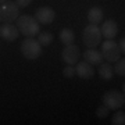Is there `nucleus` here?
I'll return each mask as SVG.
<instances>
[{
	"instance_id": "nucleus-16",
	"label": "nucleus",
	"mask_w": 125,
	"mask_h": 125,
	"mask_svg": "<svg viewBox=\"0 0 125 125\" xmlns=\"http://www.w3.org/2000/svg\"><path fill=\"white\" fill-rule=\"evenodd\" d=\"M54 40V36L52 32L46 31V32H40L39 35H38V42H39L42 46H50L53 43Z\"/></svg>"
},
{
	"instance_id": "nucleus-22",
	"label": "nucleus",
	"mask_w": 125,
	"mask_h": 125,
	"mask_svg": "<svg viewBox=\"0 0 125 125\" xmlns=\"http://www.w3.org/2000/svg\"><path fill=\"white\" fill-rule=\"evenodd\" d=\"M118 47H120V52L121 53H125V38L122 36L120 40V43H118Z\"/></svg>"
},
{
	"instance_id": "nucleus-13",
	"label": "nucleus",
	"mask_w": 125,
	"mask_h": 125,
	"mask_svg": "<svg viewBox=\"0 0 125 125\" xmlns=\"http://www.w3.org/2000/svg\"><path fill=\"white\" fill-rule=\"evenodd\" d=\"M88 20H89L90 24L93 25H97L103 21V11L102 9L99 7H92V9L88 11Z\"/></svg>"
},
{
	"instance_id": "nucleus-12",
	"label": "nucleus",
	"mask_w": 125,
	"mask_h": 125,
	"mask_svg": "<svg viewBox=\"0 0 125 125\" xmlns=\"http://www.w3.org/2000/svg\"><path fill=\"white\" fill-rule=\"evenodd\" d=\"M82 57L85 58V61L89 62L90 65H99V64H102V61H103L102 53L96 49H88L85 53L82 54Z\"/></svg>"
},
{
	"instance_id": "nucleus-11",
	"label": "nucleus",
	"mask_w": 125,
	"mask_h": 125,
	"mask_svg": "<svg viewBox=\"0 0 125 125\" xmlns=\"http://www.w3.org/2000/svg\"><path fill=\"white\" fill-rule=\"evenodd\" d=\"M100 32H102V36H104L106 39H113L118 33V25L114 20H108L106 22H103Z\"/></svg>"
},
{
	"instance_id": "nucleus-19",
	"label": "nucleus",
	"mask_w": 125,
	"mask_h": 125,
	"mask_svg": "<svg viewBox=\"0 0 125 125\" xmlns=\"http://www.w3.org/2000/svg\"><path fill=\"white\" fill-rule=\"evenodd\" d=\"M108 114H110V108L106 107L104 104H103V106H100V107L96 110V115H97L99 118H106Z\"/></svg>"
},
{
	"instance_id": "nucleus-20",
	"label": "nucleus",
	"mask_w": 125,
	"mask_h": 125,
	"mask_svg": "<svg viewBox=\"0 0 125 125\" xmlns=\"http://www.w3.org/2000/svg\"><path fill=\"white\" fill-rule=\"evenodd\" d=\"M62 74H64V76H65V78H72V76L75 75V68L71 67V65H68V67L64 68Z\"/></svg>"
},
{
	"instance_id": "nucleus-1",
	"label": "nucleus",
	"mask_w": 125,
	"mask_h": 125,
	"mask_svg": "<svg viewBox=\"0 0 125 125\" xmlns=\"http://www.w3.org/2000/svg\"><path fill=\"white\" fill-rule=\"evenodd\" d=\"M17 24L15 27L18 28L20 33H22L24 36L27 38H33L35 35H38L40 31V27H39V22L36 21V18L33 15H22V17H18L17 20Z\"/></svg>"
},
{
	"instance_id": "nucleus-4",
	"label": "nucleus",
	"mask_w": 125,
	"mask_h": 125,
	"mask_svg": "<svg viewBox=\"0 0 125 125\" xmlns=\"http://www.w3.org/2000/svg\"><path fill=\"white\" fill-rule=\"evenodd\" d=\"M20 17V7L15 4V1H6L0 6V22L11 24Z\"/></svg>"
},
{
	"instance_id": "nucleus-5",
	"label": "nucleus",
	"mask_w": 125,
	"mask_h": 125,
	"mask_svg": "<svg viewBox=\"0 0 125 125\" xmlns=\"http://www.w3.org/2000/svg\"><path fill=\"white\" fill-rule=\"evenodd\" d=\"M100 53L107 62H114L121 57L118 43H115L113 39H107L104 43H100Z\"/></svg>"
},
{
	"instance_id": "nucleus-17",
	"label": "nucleus",
	"mask_w": 125,
	"mask_h": 125,
	"mask_svg": "<svg viewBox=\"0 0 125 125\" xmlns=\"http://www.w3.org/2000/svg\"><path fill=\"white\" fill-rule=\"evenodd\" d=\"M113 70H114V72H115L117 75H120V76L125 75V60H124V57L117 60L115 65L113 67Z\"/></svg>"
},
{
	"instance_id": "nucleus-18",
	"label": "nucleus",
	"mask_w": 125,
	"mask_h": 125,
	"mask_svg": "<svg viewBox=\"0 0 125 125\" xmlns=\"http://www.w3.org/2000/svg\"><path fill=\"white\" fill-rule=\"evenodd\" d=\"M113 125H124L125 124V114L124 111H117L111 118Z\"/></svg>"
},
{
	"instance_id": "nucleus-2",
	"label": "nucleus",
	"mask_w": 125,
	"mask_h": 125,
	"mask_svg": "<svg viewBox=\"0 0 125 125\" xmlns=\"http://www.w3.org/2000/svg\"><path fill=\"white\" fill-rule=\"evenodd\" d=\"M82 40H83V45L88 47V49H94L100 45L102 42V32H100V28L97 25H93L90 24L83 29V35H82Z\"/></svg>"
},
{
	"instance_id": "nucleus-7",
	"label": "nucleus",
	"mask_w": 125,
	"mask_h": 125,
	"mask_svg": "<svg viewBox=\"0 0 125 125\" xmlns=\"http://www.w3.org/2000/svg\"><path fill=\"white\" fill-rule=\"evenodd\" d=\"M81 57H82V56H81L79 47L75 46L74 43H72V45H67L64 49H62L61 58L67 62L68 65H75L76 62L79 61Z\"/></svg>"
},
{
	"instance_id": "nucleus-15",
	"label": "nucleus",
	"mask_w": 125,
	"mask_h": 125,
	"mask_svg": "<svg viewBox=\"0 0 125 125\" xmlns=\"http://www.w3.org/2000/svg\"><path fill=\"white\" fill-rule=\"evenodd\" d=\"M60 40H61L64 45H72L74 40H75V35H74V31L70 29V28H65L60 32Z\"/></svg>"
},
{
	"instance_id": "nucleus-6",
	"label": "nucleus",
	"mask_w": 125,
	"mask_h": 125,
	"mask_svg": "<svg viewBox=\"0 0 125 125\" xmlns=\"http://www.w3.org/2000/svg\"><path fill=\"white\" fill-rule=\"evenodd\" d=\"M102 100L103 104L110 110H120L125 103V96L122 92H118V90H108L103 94Z\"/></svg>"
},
{
	"instance_id": "nucleus-14",
	"label": "nucleus",
	"mask_w": 125,
	"mask_h": 125,
	"mask_svg": "<svg viewBox=\"0 0 125 125\" xmlns=\"http://www.w3.org/2000/svg\"><path fill=\"white\" fill-rule=\"evenodd\" d=\"M100 67H99V75L102 76L104 81H110L114 75V70H113L111 64L110 62H102V64H99Z\"/></svg>"
},
{
	"instance_id": "nucleus-23",
	"label": "nucleus",
	"mask_w": 125,
	"mask_h": 125,
	"mask_svg": "<svg viewBox=\"0 0 125 125\" xmlns=\"http://www.w3.org/2000/svg\"><path fill=\"white\" fill-rule=\"evenodd\" d=\"M6 1H9V0H0V4H4Z\"/></svg>"
},
{
	"instance_id": "nucleus-3",
	"label": "nucleus",
	"mask_w": 125,
	"mask_h": 125,
	"mask_svg": "<svg viewBox=\"0 0 125 125\" xmlns=\"http://www.w3.org/2000/svg\"><path fill=\"white\" fill-rule=\"evenodd\" d=\"M21 53L27 60H36L42 54V45L35 38H27L21 43Z\"/></svg>"
},
{
	"instance_id": "nucleus-10",
	"label": "nucleus",
	"mask_w": 125,
	"mask_h": 125,
	"mask_svg": "<svg viewBox=\"0 0 125 125\" xmlns=\"http://www.w3.org/2000/svg\"><path fill=\"white\" fill-rule=\"evenodd\" d=\"M75 75L82 79H90L94 75V68L86 61H78L75 67Z\"/></svg>"
},
{
	"instance_id": "nucleus-8",
	"label": "nucleus",
	"mask_w": 125,
	"mask_h": 125,
	"mask_svg": "<svg viewBox=\"0 0 125 125\" xmlns=\"http://www.w3.org/2000/svg\"><path fill=\"white\" fill-rule=\"evenodd\" d=\"M33 17L36 18V21L39 24H43V25H50V24L54 21V17H56V13L52 7H40V9L36 10V13Z\"/></svg>"
},
{
	"instance_id": "nucleus-21",
	"label": "nucleus",
	"mask_w": 125,
	"mask_h": 125,
	"mask_svg": "<svg viewBox=\"0 0 125 125\" xmlns=\"http://www.w3.org/2000/svg\"><path fill=\"white\" fill-rule=\"evenodd\" d=\"M32 0H15V4L20 7V9H25V7H28V6L31 4Z\"/></svg>"
},
{
	"instance_id": "nucleus-9",
	"label": "nucleus",
	"mask_w": 125,
	"mask_h": 125,
	"mask_svg": "<svg viewBox=\"0 0 125 125\" xmlns=\"http://www.w3.org/2000/svg\"><path fill=\"white\" fill-rule=\"evenodd\" d=\"M20 36L18 28L13 24H3L0 27V38H3L6 42H14Z\"/></svg>"
}]
</instances>
